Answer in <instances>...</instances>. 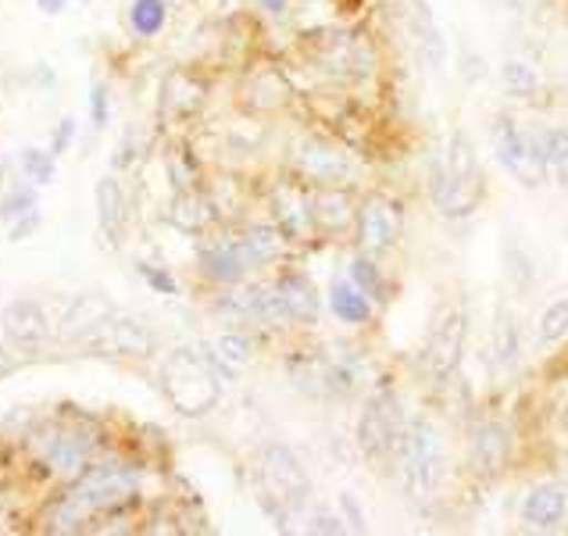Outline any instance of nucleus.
<instances>
[{"label":"nucleus","instance_id":"f257e3e1","mask_svg":"<svg viewBox=\"0 0 568 536\" xmlns=\"http://www.w3.org/2000/svg\"><path fill=\"white\" fill-rule=\"evenodd\" d=\"M230 372L219 365L215 351L201 347H175L158 368V386L169 404L186 418L207 415L222 401V386Z\"/></svg>","mask_w":568,"mask_h":536},{"label":"nucleus","instance_id":"f03ea898","mask_svg":"<svg viewBox=\"0 0 568 536\" xmlns=\"http://www.w3.org/2000/svg\"><path fill=\"white\" fill-rule=\"evenodd\" d=\"M307 497H312V479L294 451L286 444H265L257 451V505L275 526L286 529Z\"/></svg>","mask_w":568,"mask_h":536},{"label":"nucleus","instance_id":"7ed1b4c3","mask_svg":"<svg viewBox=\"0 0 568 536\" xmlns=\"http://www.w3.org/2000/svg\"><path fill=\"white\" fill-rule=\"evenodd\" d=\"M433 204L444 219H465L479 208L483 198V169L473 140L465 133H454L447 140V154L440 165L433 169L429 179Z\"/></svg>","mask_w":568,"mask_h":536},{"label":"nucleus","instance_id":"20e7f679","mask_svg":"<svg viewBox=\"0 0 568 536\" xmlns=\"http://www.w3.org/2000/svg\"><path fill=\"white\" fill-rule=\"evenodd\" d=\"M397 458H400V476L404 491L412 500H426L436 494V486L444 479V436L436 429V422L426 415H415L404 422L400 441H397Z\"/></svg>","mask_w":568,"mask_h":536},{"label":"nucleus","instance_id":"39448f33","mask_svg":"<svg viewBox=\"0 0 568 536\" xmlns=\"http://www.w3.org/2000/svg\"><path fill=\"white\" fill-rule=\"evenodd\" d=\"M72 500L90 518L115 515L140 500V473L125 462H104L90 465L83 476L72 483Z\"/></svg>","mask_w":568,"mask_h":536},{"label":"nucleus","instance_id":"423d86ee","mask_svg":"<svg viewBox=\"0 0 568 536\" xmlns=\"http://www.w3.org/2000/svg\"><path fill=\"white\" fill-rule=\"evenodd\" d=\"M79 347L87 354H101V357H125V362H143V357L158 354V333L133 315H108L104 322L79 340Z\"/></svg>","mask_w":568,"mask_h":536},{"label":"nucleus","instance_id":"0eeeda50","mask_svg":"<svg viewBox=\"0 0 568 536\" xmlns=\"http://www.w3.org/2000/svg\"><path fill=\"white\" fill-rule=\"evenodd\" d=\"M404 429V415L397 408V394L389 386L372 390L358 415V447L368 462H386L397 454V441Z\"/></svg>","mask_w":568,"mask_h":536},{"label":"nucleus","instance_id":"6e6552de","mask_svg":"<svg viewBox=\"0 0 568 536\" xmlns=\"http://www.w3.org/2000/svg\"><path fill=\"white\" fill-rule=\"evenodd\" d=\"M494 154L505 165V172H511L523 186H540L547 179V161L540 151V136H529L518 129V122L511 115H497L494 119Z\"/></svg>","mask_w":568,"mask_h":536},{"label":"nucleus","instance_id":"1a4fd4ad","mask_svg":"<svg viewBox=\"0 0 568 536\" xmlns=\"http://www.w3.org/2000/svg\"><path fill=\"white\" fill-rule=\"evenodd\" d=\"M0 330H4V344L11 347V354H19L29 362V357H40L51 347L54 322L40 301L14 297L4 312H0Z\"/></svg>","mask_w":568,"mask_h":536},{"label":"nucleus","instance_id":"9d476101","mask_svg":"<svg viewBox=\"0 0 568 536\" xmlns=\"http://www.w3.org/2000/svg\"><path fill=\"white\" fill-rule=\"evenodd\" d=\"M465 333H468L465 312H458V307H440V312H436L429 336H426V368L436 383H447L454 372H458Z\"/></svg>","mask_w":568,"mask_h":536},{"label":"nucleus","instance_id":"9b49d317","mask_svg":"<svg viewBox=\"0 0 568 536\" xmlns=\"http://www.w3.org/2000/svg\"><path fill=\"white\" fill-rule=\"evenodd\" d=\"M294 169H297V175H304L307 183H315V186H339L351 175V161L336 143L307 136L294 151Z\"/></svg>","mask_w":568,"mask_h":536},{"label":"nucleus","instance_id":"f8f14e48","mask_svg":"<svg viewBox=\"0 0 568 536\" xmlns=\"http://www.w3.org/2000/svg\"><path fill=\"white\" fill-rule=\"evenodd\" d=\"M354 225H358L362 251L383 254L394 247L400 236V208L389 198H365L358 215H354Z\"/></svg>","mask_w":568,"mask_h":536},{"label":"nucleus","instance_id":"ddd939ff","mask_svg":"<svg viewBox=\"0 0 568 536\" xmlns=\"http://www.w3.org/2000/svg\"><path fill=\"white\" fill-rule=\"evenodd\" d=\"M318 64L336 79H368L372 75V58L365 40H354L347 32H326V40L318 43Z\"/></svg>","mask_w":568,"mask_h":536},{"label":"nucleus","instance_id":"4468645a","mask_svg":"<svg viewBox=\"0 0 568 536\" xmlns=\"http://www.w3.org/2000/svg\"><path fill=\"white\" fill-rule=\"evenodd\" d=\"M404 19H408V32H412L422 61H426L429 69H444L447 37H444V29L436 26L433 8L426 4V0H404Z\"/></svg>","mask_w":568,"mask_h":536},{"label":"nucleus","instance_id":"2eb2a0df","mask_svg":"<svg viewBox=\"0 0 568 536\" xmlns=\"http://www.w3.org/2000/svg\"><path fill=\"white\" fill-rule=\"evenodd\" d=\"M119 307L111 304L104 294H97V290H87V294H75L69 304H64V312L58 318V333L64 340H72V344H79L97 322H104L108 315H115Z\"/></svg>","mask_w":568,"mask_h":536},{"label":"nucleus","instance_id":"dca6fc26","mask_svg":"<svg viewBox=\"0 0 568 536\" xmlns=\"http://www.w3.org/2000/svg\"><path fill=\"white\" fill-rule=\"evenodd\" d=\"M568 518V491L558 483H544V486H532L523 500V523L529 529H561Z\"/></svg>","mask_w":568,"mask_h":536},{"label":"nucleus","instance_id":"f3484780","mask_svg":"<svg viewBox=\"0 0 568 536\" xmlns=\"http://www.w3.org/2000/svg\"><path fill=\"white\" fill-rule=\"evenodd\" d=\"M197 262H201V272L207 275L211 283H243V275H247V269H254L240 240H215V243H204Z\"/></svg>","mask_w":568,"mask_h":536},{"label":"nucleus","instance_id":"a211bd4d","mask_svg":"<svg viewBox=\"0 0 568 536\" xmlns=\"http://www.w3.org/2000/svg\"><path fill=\"white\" fill-rule=\"evenodd\" d=\"M508 465V429L500 422H479L473 436V473L494 479Z\"/></svg>","mask_w":568,"mask_h":536},{"label":"nucleus","instance_id":"6ab92c4d","mask_svg":"<svg viewBox=\"0 0 568 536\" xmlns=\"http://www.w3.org/2000/svg\"><path fill=\"white\" fill-rule=\"evenodd\" d=\"M307 208H312V225L322 233H344L347 225L354 222V215H358V208H354V198L347 190L339 186H318L315 198L307 201Z\"/></svg>","mask_w":568,"mask_h":536},{"label":"nucleus","instance_id":"aec40b11","mask_svg":"<svg viewBox=\"0 0 568 536\" xmlns=\"http://www.w3.org/2000/svg\"><path fill=\"white\" fill-rule=\"evenodd\" d=\"M204 97H207V87L201 83L197 75L180 69L165 79V87H161V115H172V119H190L197 115L204 108Z\"/></svg>","mask_w":568,"mask_h":536},{"label":"nucleus","instance_id":"412c9836","mask_svg":"<svg viewBox=\"0 0 568 536\" xmlns=\"http://www.w3.org/2000/svg\"><path fill=\"white\" fill-rule=\"evenodd\" d=\"M93 204H97V225L108 236V243H119L125 233V186L115 172H108L93 190Z\"/></svg>","mask_w":568,"mask_h":536},{"label":"nucleus","instance_id":"4be33fe9","mask_svg":"<svg viewBox=\"0 0 568 536\" xmlns=\"http://www.w3.org/2000/svg\"><path fill=\"white\" fill-rule=\"evenodd\" d=\"M272 215H275V225L286 233V240H301L312 230V208H307L304 193L294 183H283L272 193Z\"/></svg>","mask_w":568,"mask_h":536},{"label":"nucleus","instance_id":"5701e85b","mask_svg":"<svg viewBox=\"0 0 568 536\" xmlns=\"http://www.w3.org/2000/svg\"><path fill=\"white\" fill-rule=\"evenodd\" d=\"M275 290H280V297L286 304V315L290 322H304V326H312L318 318V294L312 280H304L301 272H286L275 280Z\"/></svg>","mask_w":568,"mask_h":536},{"label":"nucleus","instance_id":"b1692460","mask_svg":"<svg viewBox=\"0 0 568 536\" xmlns=\"http://www.w3.org/2000/svg\"><path fill=\"white\" fill-rule=\"evenodd\" d=\"M211 215H215V211H211V201L204 198L201 190H193V186L175 190L172 208H169V219H172L175 230H183V233H190V236H197V233L207 230Z\"/></svg>","mask_w":568,"mask_h":536},{"label":"nucleus","instance_id":"393cba45","mask_svg":"<svg viewBox=\"0 0 568 536\" xmlns=\"http://www.w3.org/2000/svg\"><path fill=\"white\" fill-rule=\"evenodd\" d=\"M240 243H243V251H247L251 265H268L275 257H283L286 233L275 222H257V225H247V230H243Z\"/></svg>","mask_w":568,"mask_h":536},{"label":"nucleus","instance_id":"a878e982","mask_svg":"<svg viewBox=\"0 0 568 536\" xmlns=\"http://www.w3.org/2000/svg\"><path fill=\"white\" fill-rule=\"evenodd\" d=\"M329 312L347 326H365L372 318V297H365L351 280L329 286Z\"/></svg>","mask_w":568,"mask_h":536},{"label":"nucleus","instance_id":"bb28decb","mask_svg":"<svg viewBox=\"0 0 568 536\" xmlns=\"http://www.w3.org/2000/svg\"><path fill=\"white\" fill-rule=\"evenodd\" d=\"M169 0H133L129 4V29L136 32L140 40H154L165 32L169 26Z\"/></svg>","mask_w":568,"mask_h":536},{"label":"nucleus","instance_id":"cd10ccee","mask_svg":"<svg viewBox=\"0 0 568 536\" xmlns=\"http://www.w3.org/2000/svg\"><path fill=\"white\" fill-rule=\"evenodd\" d=\"M215 357H219V365L230 372V380L236 376L240 368H247L251 365V357H254V344H251V336H243V333H222L215 340Z\"/></svg>","mask_w":568,"mask_h":536},{"label":"nucleus","instance_id":"c85d7f7f","mask_svg":"<svg viewBox=\"0 0 568 536\" xmlns=\"http://www.w3.org/2000/svg\"><path fill=\"white\" fill-rule=\"evenodd\" d=\"M19 169L32 186H51L58 179V154H51V148H22Z\"/></svg>","mask_w":568,"mask_h":536},{"label":"nucleus","instance_id":"c756f323","mask_svg":"<svg viewBox=\"0 0 568 536\" xmlns=\"http://www.w3.org/2000/svg\"><path fill=\"white\" fill-rule=\"evenodd\" d=\"M500 83H505V93L515 97V101H529L540 90V75L526 61H505L500 64Z\"/></svg>","mask_w":568,"mask_h":536},{"label":"nucleus","instance_id":"7c9ffc66","mask_svg":"<svg viewBox=\"0 0 568 536\" xmlns=\"http://www.w3.org/2000/svg\"><path fill=\"white\" fill-rule=\"evenodd\" d=\"M40 198H37V186L26 183V186H11L0 193V222L11 225L14 219H22L29 215V211H37Z\"/></svg>","mask_w":568,"mask_h":536},{"label":"nucleus","instance_id":"2f4dec72","mask_svg":"<svg viewBox=\"0 0 568 536\" xmlns=\"http://www.w3.org/2000/svg\"><path fill=\"white\" fill-rule=\"evenodd\" d=\"M351 283L358 286L365 297H372V301L383 297V275H379V265L372 262V254H358L351 262Z\"/></svg>","mask_w":568,"mask_h":536},{"label":"nucleus","instance_id":"473e14b6","mask_svg":"<svg viewBox=\"0 0 568 536\" xmlns=\"http://www.w3.org/2000/svg\"><path fill=\"white\" fill-rule=\"evenodd\" d=\"M136 272H140V280L151 286V294H161V297H175V294H180V280H175V275L165 265L136 262Z\"/></svg>","mask_w":568,"mask_h":536},{"label":"nucleus","instance_id":"72a5a7b5","mask_svg":"<svg viewBox=\"0 0 568 536\" xmlns=\"http://www.w3.org/2000/svg\"><path fill=\"white\" fill-rule=\"evenodd\" d=\"M561 336H568V297L555 301L540 315V340L544 344H558Z\"/></svg>","mask_w":568,"mask_h":536},{"label":"nucleus","instance_id":"f704fd0d","mask_svg":"<svg viewBox=\"0 0 568 536\" xmlns=\"http://www.w3.org/2000/svg\"><path fill=\"white\" fill-rule=\"evenodd\" d=\"M494 354L500 368H511L518 362V326L511 318H500L497 326V340H494Z\"/></svg>","mask_w":568,"mask_h":536},{"label":"nucleus","instance_id":"c9c22d12","mask_svg":"<svg viewBox=\"0 0 568 536\" xmlns=\"http://www.w3.org/2000/svg\"><path fill=\"white\" fill-rule=\"evenodd\" d=\"M540 151H544L547 169H561L568 161V129H547L540 136Z\"/></svg>","mask_w":568,"mask_h":536},{"label":"nucleus","instance_id":"e433bc0d","mask_svg":"<svg viewBox=\"0 0 568 536\" xmlns=\"http://www.w3.org/2000/svg\"><path fill=\"white\" fill-rule=\"evenodd\" d=\"M90 122H93V129L111 125V90L104 83L90 87Z\"/></svg>","mask_w":568,"mask_h":536},{"label":"nucleus","instance_id":"4c0bfd02","mask_svg":"<svg viewBox=\"0 0 568 536\" xmlns=\"http://www.w3.org/2000/svg\"><path fill=\"white\" fill-rule=\"evenodd\" d=\"M75 133H79V122L72 115H64L58 125H54V133H51V154H69L72 151V143H75Z\"/></svg>","mask_w":568,"mask_h":536},{"label":"nucleus","instance_id":"58836bf2","mask_svg":"<svg viewBox=\"0 0 568 536\" xmlns=\"http://www.w3.org/2000/svg\"><path fill=\"white\" fill-rule=\"evenodd\" d=\"M40 225H43V215H40V211H29V215L14 219V222L8 225V240H11V243H26L29 236H37V233H40Z\"/></svg>","mask_w":568,"mask_h":536},{"label":"nucleus","instance_id":"ea45409f","mask_svg":"<svg viewBox=\"0 0 568 536\" xmlns=\"http://www.w3.org/2000/svg\"><path fill=\"white\" fill-rule=\"evenodd\" d=\"M508 272L515 275V283L518 286H526L529 280H532V265H529V257L523 254V251H518V247H508Z\"/></svg>","mask_w":568,"mask_h":536},{"label":"nucleus","instance_id":"a19ab883","mask_svg":"<svg viewBox=\"0 0 568 536\" xmlns=\"http://www.w3.org/2000/svg\"><path fill=\"white\" fill-rule=\"evenodd\" d=\"M339 508H344V515H347V523H351V529H365V515H362V508H358V500H354L351 494H339Z\"/></svg>","mask_w":568,"mask_h":536},{"label":"nucleus","instance_id":"79ce46f5","mask_svg":"<svg viewBox=\"0 0 568 536\" xmlns=\"http://www.w3.org/2000/svg\"><path fill=\"white\" fill-rule=\"evenodd\" d=\"M312 533H344V518H336V515H315V523L307 526Z\"/></svg>","mask_w":568,"mask_h":536},{"label":"nucleus","instance_id":"37998d69","mask_svg":"<svg viewBox=\"0 0 568 536\" xmlns=\"http://www.w3.org/2000/svg\"><path fill=\"white\" fill-rule=\"evenodd\" d=\"M32 4H37V11L47 14V19H58V14L69 11L72 0H32Z\"/></svg>","mask_w":568,"mask_h":536},{"label":"nucleus","instance_id":"c03bdc74","mask_svg":"<svg viewBox=\"0 0 568 536\" xmlns=\"http://www.w3.org/2000/svg\"><path fill=\"white\" fill-rule=\"evenodd\" d=\"M465 79H468V83H476V79H483L486 75V64H483V58L476 54V61H473V54H465Z\"/></svg>","mask_w":568,"mask_h":536},{"label":"nucleus","instance_id":"a18cd8bd","mask_svg":"<svg viewBox=\"0 0 568 536\" xmlns=\"http://www.w3.org/2000/svg\"><path fill=\"white\" fill-rule=\"evenodd\" d=\"M11 372H14V354H11V347L4 344V347H0V380H8Z\"/></svg>","mask_w":568,"mask_h":536},{"label":"nucleus","instance_id":"49530a36","mask_svg":"<svg viewBox=\"0 0 568 536\" xmlns=\"http://www.w3.org/2000/svg\"><path fill=\"white\" fill-rule=\"evenodd\" d=\"M254 4L262 11H268V14H283L290 8V0H254Z\"/></svg>","mask_w":568,"mask_h":536},{"label":"nucleus","instance_id":"de8ad7c7","mask_svg":"<svg viewBox=\"0 0 568 536\" xmlns=\"http://www.w3.org/2000/svg\"><path fill=\"white\" fill-rule=\"evenodd\" d=\"M555 175H558V183H561V190H568V161L561 169H555Z\"/></svg>","mask_w":568,"mask_h":536},{"label":"nucleus","instance_id":"09e8293b","mask_svg":"<svg viewBox=\"0 0 568 536\" xmlns=\"http://www.w3.org/2000/svg\"><path fill=\"white\" fill-rule=\"evenodd\" d=\"M561 426L568 429V401H565V412H561Z\"/></svg>","mask_w":568,"mask_h":536},{"label":"nucleus","instance_id":"8fccbe9b","mask_svg":"<svg viewBox=\"0 0 568 536\" xmlns=\"http://www.w3.org/2000/svg\"><path fill=\"white\" fill-rule=\"evenodd\" d=\"M79 4H93V0H79Z\"/></svg>","mask_w":568,"mask_h":536},{"label":"nucleus","instance_id":"3c124183","mask_svg":"<svg viewBox=\"0 0 568 536\" xmlns=\"http://www.w3.org/2000/svg\"><path fill=\"white\" fill-rule=\"evenodd\" d=\"M0 64H4V54H0Z\"/></svg>","mask_w":568,"mask_h":536}]
</instances>
